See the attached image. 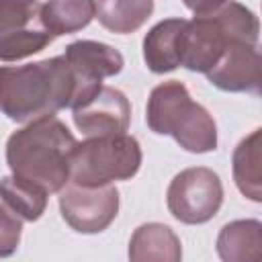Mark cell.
<instances>
[{
  "mask_svg": "<svg viewBox=\"0 0 262 262\" xmlns=\"http://www.w3.org/2000/svg\"><path fill=\"white\" fill-rule=\"evenodd\" d=\"M154 12L151 0H108L94 2V18L98 23L119 35H127L137 31Z\"/></svg>",
  "mask_w": 262,
  "mask_h": 262,
  "instance_id": "cell-17",
  "label": "cell"
},
{
  "mask_svg": "<svg viewBox=\"0 0 262 262\" xmlns=\"http://www.w3.org/2000/svg\"><path fill=\"white\" fill-rule=\"evenodd\" d=\"M53 37L43 29H23L4 39H0V61H18L43 51Z\"/></svg>",
  "mask_w": 262,
  "mask_h": 262,
  "instance_id": "cell-19",
  "label": "cell"
},
{
  "mask_svg": "<svg viewBox=\"0 0 262 262\" xmlns=\"http://www.w3.org/2000/svg\"><path fill=\"white\" fill-rule=\"evenodd\" d=\"M47 196L45 190L16 176L0 180V201L20 221H37L47 209Z\"/></svg>",
  "mask_w": 262,
  "mask_h": 262,
  "instance_id": "cell-18",
  "label": "cell"
},
{
  "mask_svg": "<svg viewBox=\"0 0 262 262\" xmlns=\"http://www.w3.org/2000/svg\"><path fill=\"white\" fill-rule=\"evenodd\" d=\"M184 18L160 20L143 39V59L154 74H166L178 68V35Z\"/></svg>",
  "mask_w": 262,
  "mask_h": 262,
  "instance_id": "cell-14",
  "label": "cell"
},
{
  "mask_svg": "<svg viewBox=\"0 0 262 262\" xmlns=\"http://www.w3.org/2000/svg\"><path fill=\"white\" fill-rule=\"evenodd\" d=\"M260 129L244 137L233 151V180L244 196L254 203L262 201V156H260Z\"/></svg>",
  "mask_w": 262,
  "mask_h": 262,
  "instance_id": "cell-15",
  "label": "cell"
},
{
  "mask_svg": "<svg viewBox=\"0 0 262 262\" xmlns=\"http://www.w3.org/2000/svg\"><path fill=\"white\" fill-rule=\"evenodd\" d=\"M166 203L174 219L188 225L207 223L221 209L223 184L211 168H186L172 178Z\"/></svg>",
  "mask_w": 262,
  "mask_h": 262,
  "instance_id": "cell-5",
  "label": "cell"
},
{
  "mask_svg": "<svg viewBox=\"0 0 262 262\" xmlns=\"http://www.w3.org/2000/svg\"><path fill=\"white\" fill-rule=\"evenodd\" d=\"M23 233V221L8 211L0 201V258H8L16 252L20 244Z\"/></svg>",
  "mask_w": 262,
  "mask_h": 262,
  "instance_id": "cell-21",
  "label": "cell"
},
{
  "mask_svg": "<svg viewBox=\"0 0 262 262\" xmlns=\"http://www.w3.org/2000/svg\"><path fill=\"white\" fill-rule=\"evenodd\" d=\"M205 76L223 92L258 94L262 82V59L258 45L229 43L223 57Z\"/></svg>",
  "mask_w": 262,
  "mask_h": 262,
  "instance_id": "cell-10",
  "label": "cell"
},
{
  "mask_svg": "<svg viewBox=\"0 0 262 262\" xmlns=\"http://www.w3.org/2000/svg\"><path fill=\"white\" fill-rule=\"evenodd\" d=\"M221 262H262V223L237 219L221 227L217 235Z\"/></svg>",
  "mask_w": 262,
  "mask_h": 262,
  "instance_id": "cell-12",
  "label": "cell"
},
{
  "mask_svg": "<svg viewBox=\"0 0 262 262\" xmlns=\"http://www.w3.org/2000/svg\"><path fill=\"white\" fill-rule=\"evenodd\" d=\"M39 12L37 2H0V39L27 29Z\"/></svg>",
  "mask_w": 262,
  "mask_h": 262,
  "instance_id": "cell-20",
  "label": "cell"
},
{
  "mask_svg": "<svg viewBox=\"0 0 262 262\" xmlns=\"http://www.w3.org/2000/svg\"><path fill=\"white\" fill-rule=\"evenodd\" d=\"M94 18V2L70 0V2H45L39 4L37 20L51 37H61L84 29Z\"/></svg>",
  "mask_w": 262,
  "mask_h": 262,
  "instance_id": "cell-16",
  "label": "cell"
},
{
  "mask_svg": "<svg viewBox=\"0 0 262 262\" xmlns=\"http://www.w3.org/2000/svg\"><path fill=\"white\" fill-rule=\"evenodd\" d=\"M145 123L156 135H170L190 154H207L217 147V125L213 115L192 100L188 88L178 80L158 84L147 98Z\"/></svg>",
  "mask_w": 262,
  "mask_h": 262,
  "instance_id": "cell-3",
  "label": "cell"
},
{
  "mask_svg": "<svg viewBox=\"0 0 262 262\" xmlns=\"http://www.w3.org/2000/svg\"><path fill=\"white\" fill-rule=\"evenodd\" d=\"M141 160V147L133 135L88 137L72 151L70 184L106 186L115 180H129L139 172Z\"/></svg>",
  "mask_w": 262,
  "mask_h": 262,
  "instance_id": "cell-4",
  "label": "cell"
},
{
  "mask_svg": "<svg viewBox=\"0 0 262 262\" xmlns=\"http://www.w3.org/2000/svg\"><path fill=\"white\" fill-rule=\"evenodd\" d=\"M184 6L192 12H205L213 16L225 35L231 41L258 45L260 23L250 8L239 2H184Z\"/></svg>",
  "mask_w": 262,
  "mask_h": 262,
  "instance_id": "cell-13",
  "label": "cell"
},
{
  "mask_svg": "<svg viewBox=\"0 0 262 262\" xmlns=\"http://www.w3.org/2000/svg\"><path fill=\"white\" fill-rule=\"evenodd\" d=\"M192 14L190 20L184 18L178 35V66L207 74L223 57L227 45L237 41H231L213 16L194 10Z\"/></svg>",
  "mask_w": 262,
  "mask_h": 262,
  "instance_id": "cell-8",
  "label": "cell"
},
{
  "mask_svg": "<svg viewBox=\"0 0 262 262\" xmlns=\"http://www.w3.org/2000/svg\"><path fill=\"white\" fill-rule=\"evenodd\" d=\"M74 100L76 80L63 55L0 68V111L10 121L29 125L72 108Z\"/></svg>",
  "mask_w": 262,
  "mask_h": 262,
  "instance_id": "cell-1",
  "label": "cell"
},
{
  "mask_svg": "<svg viewBox=\"0 0 262 262\" xmlns=\"http://www.w3.org/2000/svg\"><path fill=\"white\" fill-rule=\"evenodd\" d=\"M72 117L74 125L86 137L123 135L129 129L131 104L119 88L102 84L90 100L72 111Z\"/></svg>",
  "mask_w": 262,
  "mask_h": 262,
  "instance_id": "cell-9",
  "label": "cell"
},
{
  "mask_svg": "<svg viewBox=\"0 0 262 262\" xmlns=\"http://www.w3.org/2000/svg\"><path fill=\"white\" fill-rule=\"evenodd\" d=\"M129 262H182L180 237L164 223H143L129 239Z\"/></svg>",
  "mask_w": 262,
  "mask_h": 262,
  "instance_id": "cell-11",
  "label": "cell"
},
{
  "mask_svg": "<svg viewBox=\"0 0 262 262\" xmlns=\"http://www.w3.org/2000/svg\"><path fill=\"white\" fill-rule=\"evenodd\" d=\"M63 59L68 61L76 80V100L72 111L90 100L100 90L102 80L119 74L125 63L123 55L115 47L90 39L70 43L66 47Z\"/></svg>",
  "mask_w": 262,
  "mask_h": 262,
  "instance_id": "cell-7",
  "label": "cell"
},
{
  "mask_svg": "<svg viewBox=\"0 0 262 262\" xmlns=\"http://www.w3.org/2000/svg\"><path fill=\"white\" fill-rule=\"evenodd\" d=\"M76 137L55 117H47L14 131L6 141V164L12 176L27 180L47 194L70 184V158Z\"/></svg>",
  "mask_w": 262,
  "mask_h": 262,
  "instance_id": "cell-2",
  "label": "cell"
},
{
  "mask_svg": "<svg viewBox=\"0 0 262 262\" xmlns=\"http://www.w3.org/2000/svg\"><path fill=\"white\" fill-rule=\"evenodd\" d=\"M59 211L63 221L78 233L104 231L119 213V190L106 186L68 184L59 190Z\"/></svg>",
  "mask_w": 262,
  "mask_h": 262,
  "instance_id": "cell-6",
  "label": "cell"
}]
</instances>
